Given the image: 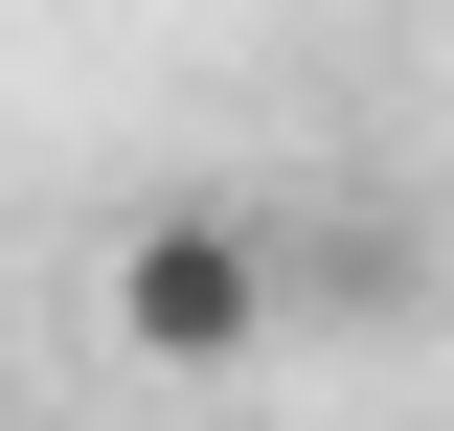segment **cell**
Here are the masks:
<instances>
[{"mask_svg": "<svg viewBox=\"0 0 454 431\" xmlns=\"http://www.w3.org/2000/svg\"><path fill=\"white\" fill-rule=\"evenodd\" d=\"M250 341H273V227H250V205H137V227H114V364L227 386Z\"/></svg>", "mask_w": 454, "mask_h": 431, "instance_id": "6da1fadb", "label": "cell"}]
</instances>
